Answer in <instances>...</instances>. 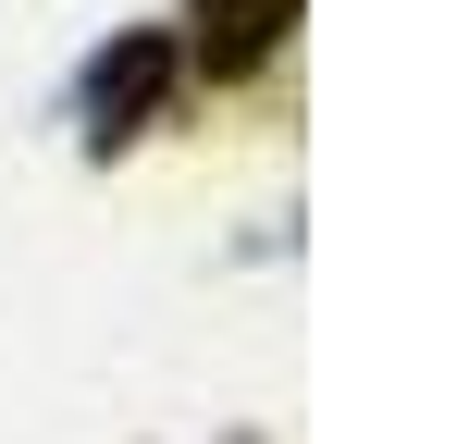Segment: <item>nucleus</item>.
I'll return each mask as SVG.
<instances>
[{
    "mask_svg": "<svg viewBox=\"0 0 457 444\" xmlns=\"http://www.w3.org/2000/svg\"><path fill=\"white\" fill-rule=\"evenodd\" d=\"M198 25H223V37H211V74H247L285 37V0H198Z\"/></svg>",
    "mask_w": 457,
    "mask_h": 444,
    "instance_id": "nucleus-2",
    "label": "nucleus"
},
{
    "mask_svg": "<svg viewBox=\"0 0 457 444\" xmlns=\"http://www.w3.org/2000/svg\"><path fill=\"white\" fill-rule=\"evenodd\" d=\"M161 86H173V37H124L112 62H99V86H87V111H99V148L112 136H137L161 111Z\"/></svg>",
    "mask_w": 457,
    "mask_h": 444,
    "instance_id": "nucleus-1",
    "label": "nucleus"
}]
</instances>
